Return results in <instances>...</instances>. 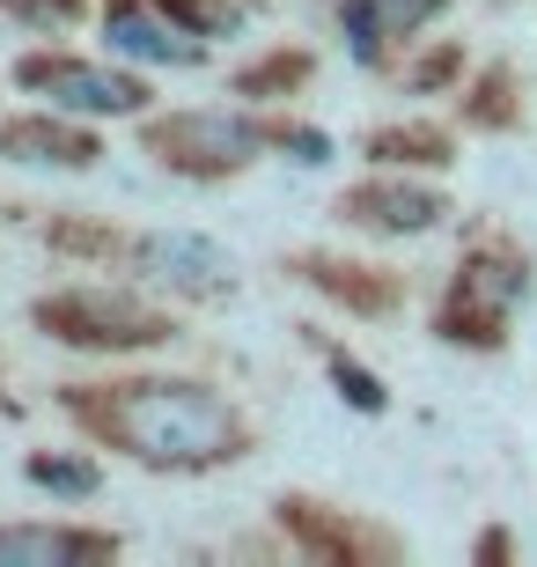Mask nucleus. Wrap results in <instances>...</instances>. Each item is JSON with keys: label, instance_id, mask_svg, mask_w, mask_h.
Here are the masks:
<instances>
[{"label": "nucleus", "instance_id": "f257e3e1", "mask_svg": "<svg viewBox=\"0 0 537 567\" xmlns=\"http://www.w3.org/2000/svg\"><path fill=\"white\" fill-rule=\"evenodd\" d=\"M66 421L147 472H221L250 457V421L199 377H111V383H60Z\"/></svg>", "mask_w": 537, "mask_h": 567}, {"label": "nucleus", "instance_id": "f03ea898", "mask_svg": "<svg viewBox=\"0 0 537 567\" xmlns=\"http://www.w3.org/2000/svg\"><path fill=\"white\" fill-rule=\"evenodd\" d=\"M530 295H537L530 258H523L516 244L486 236L478 251H464L450 295H442V310H434V332L450 339V347H478V354H494L500 339H508V317H516Z\"/></svg>", "mask_w": 537, "mask_h": 567}, {"label": "nucleus", "instance_id": "7ed1b4c3", "mask_svg": "<svg viewBox=\"0 0 537 567\" xmlns=\"http://www.w3.org/2000/svg\"><path fill=\"white\" fill-rule=\"evenodd\" d=\"M147 163L169 169V177H192V185H214V177H236L272 147V126H258L250 111L228 104H199V111H169V118H147L141 126Z\"/></svg>", "mask_w": 537, "mask_h": 567}, {"label": "nucleus", "instance_id": "20e7f679", "mask_svg": "<svg viewBox=\"0 0 537 567\" xmlns=\"http://www.w3.org/2000/svg\"><path fill=\"white\" fill-rule=\"evenodd\" d=\"M30 324H38L44 339L74 347V354H147V347L177 339V324H169L155 302H141V295H125V288L38 295V302H30Z\"/></svg>", "mask_w": 537, "mask_h": 567}, {"label": "nucleus", "instance_id": "39448f33", "mask_svg": "<svg viewBox=\"0 0 537 567\" xmlns=\"http://www.w3.org/2000/svg\"><path fill=\"white\" fill-rule=\"evenodd\" d=\"M118 258L147 288H169L185 302H221L236 295V251L214 244L199 229H147V236H118Z\"/></svg>", "mask_w": 537, "mask_h": 567}, {"label": "nucleus", "instance_id": "423d86ee", "mask_svg": "<svg viewBox=\"0 0 537 567\" xmlns=\"http://www.w3.org/2000/svg\"><path fill=\"white\" fill-rule=\"evenodd\" d=\"M16 82L38 89L52 111H74V118H141L147 111V82L104 60H74V52H30L16 60Z\"/></svg>", "mask_w": 537, "mask_h": 567}, {"label": "nucleus", "instance_id": "0eeeda50", "mask_svg": "<svg viewBox=\"0 0 537 567\" xmlns=\"http://www.w3.org/2000/svg\"><path fill=\"white\" fill-rule=\"evenodd\" d=\"M104 38L118 60H141V66H199L207 60V38L185 16H169L163 0H111Z\"/></svg>", "mask_w": 537, "mask_h": 567}, {"label": "nucleus", "instance_id": "6e6552de", "mask_svg": "<svg viewBox=\"0 0 537 567\" xmlns=\"http://www.w3.org/2000/svg\"><path fill=\"white\" fill-rule=\"evenodd\" d=\"M442 214H450V192L405 185V177H369L339 192V221L361 236H427L442 229Z\"/></svg>", "mask_w": 537, "mask_h": 567}, {"label": "nucleus", "instance_id": "1a4fd4ad", "mask_svg": "<svg viewBox=\"0 0 537 567\" xmlns=\"http://www.w3.org/2000/svg\"><path fill=\"white\" fill-rule=\"evenodd\" d=\"M272 516H280V530L295 538V553H310V560H397V553H405L391 530H369V524H353V516L339 524L310 494H280Z\"/></svg>", "mask_w": 537, "mask_h": 567}, {"label": "nucleus", "instance_id": "9d476101", "mask_svg": "<svg viewBox=\"0 0 537 567\" xmlns=\"http://www.w3.org/2000/svg\"><path fill=\"white\" fill-rule=\"evenodd\" d=\"M288 274L310 280V288L331 295V302H347L353 317H391L397 302H405V274H391V266H361V258H339V251H295Z\"/></svg>", "mask_w": 537, "mask_h": 567}, {"label": "nucleus", "instance_id": "9b49d317", "mask_svg": "<svg viewBox=\"0 0 537 567\" xmlns=\"http://www.w3.org/2000/svg\"><path fill=\"white\" fill-rule=\"evenodd\" d=\"M118 560L111 530L74 524H0V567H104Z\"/></svg>", "mask_w": 537, "mask_h": 567}, {"label": "nucleus", "instance_id": "f8f14e48", "mask_svg": "<svg viewBox=\"0 0 537 567\" xmlns=\"http://www.w3.org/2000/svg\"><path fill=\"white\" fill-rule=\"evenodd\" d=\"M0 155L30 169H96V133L60 126V118H0Z\"/></svg>", "mask_w": 537, "mask_h": 567}, {"label": "nucleus", "instance_id": "ddd939ff", "mask_svg": "<svg viewBox=\"0 0 537 567\" xmlns=\"http://www.w3.org/2000/svg\"><path fill=\"white\" fill-rule=\"evenodd\" d=\"M361 147H369V163H383V169H405V163L442 169V163L456 155L450 133H442V126H420V118H413V126H375Z\"/></svg>", "mask_w": 537, "mask_h": 567}, {"label": "nucleus", "instance_id": "4468645a", "mask_svg": "<svg viewBox=\"0 0 537 567\" xmlns=\"http://www.w3.org/2000/svg\"><path fill=\"white\" fill-rule=\"evenodd\" d=\"M22 480L44 486V494H66V502H89V494L104 486V472H96L89 457H52V450H30V457H22Z\"/></svg>", "mask_w": 537, "mask_h": 567}, {"label": "nucleus", "instance_id": "2eb2a0df", "mask_svg": "<svg viewBox=\"0 0 537 567\" xmlns=\"http://www.w3.org/2000/svg\"><path fill=\"white\" fill-rule=\"evenodd\" d=\"M310 52H266L258 66H244L236 74V96H272V89H295V82H310Z\"/></svg>", "mask_w": 537, "mask_h": 567}, {"label": "nucleus", "instance_id": "dca6fc26", "mask_svg": "<svg viewBox=\"0 0 537 567\" xmlns=\"http://www.w3.org/2000/svg\"><path fill=\"white\" fill-rule=\"evenodd\" d=\"M331 383H339V399H347L353 413H369V421L391 405V399H383V377H375V369H361L353 354H331Z\"/></svg>", "mask_w": 537, "mask_h": 567}, {"label": "nucleus", "instance_id": "f3484780", "mask_svg": "<svg viewBox=\"0 0 537 567\" xmlns=\"http://www.w3.org/2000/svg\"><path fill=\"white\" fill-rule=\"evenodd\" d=\"M508 89H516V74H508V66H486V82H478V104H472V126H516V104H508Z\"/></svg>", "mask_w": 537, "mask_h": 567}, {"label": "nucleus", "instance_id": "a211bd4d", "mask_svg": "<svg viewBox=\"0 0 537 567\" xmlns=\"http://www.w3.org/2000/svg\"><path fill=\"white\" fill-rule=\"evenodd\" d=\"M375 22H383V38H405V30H420V22L442 16V0H361Z\"/></svg>", "mask_w": 537, "mask_h": 567}, {"label": "nucleus", "instance_id": "6ab92c4d", "mask_svg": "<svg viewBox=\"0 0 537 567\" xmlns=\"http://www.w3.org/2000/svg\"><path fill=\"white\" fill-rule=\"evenodd\" d=\"M272 147H288V155H295V163H331V141H324V133H317V126H272Z\"/></svg>", "mask_w": 537, "mask_h": 567}, {"label": "nucleus", "instance_id": "aec40b11", "mask_svg": "<svg viewBox=\"0 0 537 567\" xmlns=\"http://www.w3.org/2000/svg\"><path fill=\"white\" fill-rule=\"evenodd\" d=\"M456 66H464V52H456V44H442V52H434L427 66H413V89H442L456 74Z\"/></svg>", "mask_w": 537, "mask_h": 567}, {"label": "nucleus", "instance_id": "412c9836", "mask_svg": "<svg viewBox=\"0 0 537 567\" xmlns=\"http://www.w3.org/2000/svg\"><path fill=\"white\" fill-rule=\"evenodd\" d=\"M16 16H30V22H74L82 16V0H8Z\"/></svg>", "mask_w": 537, "mask_h": 567}]
</instances>
